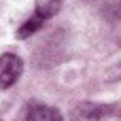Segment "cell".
I'll return each instance as SVG.
<instances>
[{"mask_svg":"<svg viewBox=\"0 0 121 121\" xmlns=\"http://www.w3.org/2000/svg\"><path fill=\"white\" fill-rule=\"evenodd\" d=\"M21 70H23V62L19 55H15V53L0 55V87L6 89V87L15 85V81L21 77Z\"/></svg>","mask_w":121,"mask_h":121,"instance_id":"obj_1","label":"cell"},{"mask_svg":"<svg viewBox=\"0 0 121 121\" xmlns=\"http://www.w3.org/2000/svg\"><path fill=\"white\" fill-rule=\"evenodd\" d=\"M102 115H104V106L96 102H79L70 113V121H100Z\"/></svg>","mask_w":121,"mask_h":121,"instance_id":"obj_2","label":"cell"},{"mask_svg":"<svg viewBox=\"0 0 121 121\" xmlns=\"http://www.w3.org/2000/svg\"><path fill=\"white\" fill-rule=\"evenodd\" d=\"M26 121H64V117L60 115L57 108L47 106V104H34L28 111Z\"/></svg>","mask_w":121,"mask_h":121,"instance_id":"obj_3","label":"cell"},{"mask_svg":"<svg viewBox=\"0 0 121 121\" xmlns=\"http://www.w3.org/2000/svg\"><path fill=\"white\" fill-rule=\"evenodd\" d=\"M62 6V0H36V15H40L43 19L53 17Z\"/></svg>","mask_w":121,"mask_h":121,"instance_id":"obj_4","label":"cell"},{"mask_svg":"<svg viewBox=\"0 0 121 121\" xmlns=\"http://www.w3.org/2000/svg\"><path fill=\"white\" fill-rule=\"evenodd\" d=\"M43 21H45V19H43L40 15H36V13H34V15H32V17H30V19H28V21L17 30V36H19V38H28V36H32V34L43 26Z\"/></svg>","mask_w":121,"mask_h":121,"instance_id":"obj_5","label":"cell"},{"mask_svg":"<svg viewBox=\"0 0 121 121\" xmlns=\"http://www.w3.org/2000/svg\"><path fill=\"white\" fill-rule=\"evenodd\" d=\"M0 121H2V119H0Z\"/></svg>","mask_w":121,"mask_h":121,"instance_id":"obj_6","label":"cell"}]
</instances>
